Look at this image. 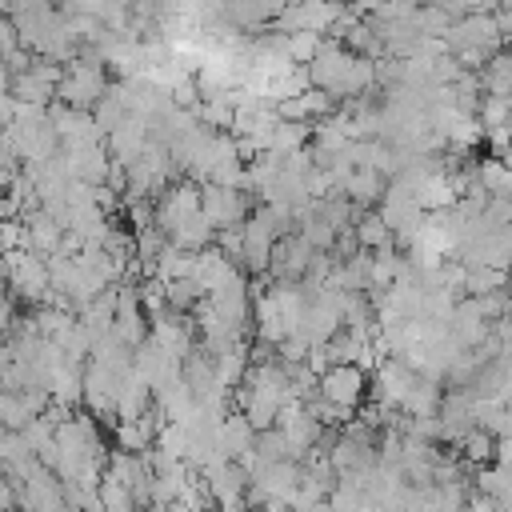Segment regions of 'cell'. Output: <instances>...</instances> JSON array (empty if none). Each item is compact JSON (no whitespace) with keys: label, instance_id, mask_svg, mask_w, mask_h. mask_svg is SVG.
I'll list each match as a JSON object with an SVG mask.
<instances>
[{"label":"cell","instance_id":"6da1fadb","mask_svg":"<svg viewBox=\"0 0 512 512\" xmlns=\"http://www.w3.org/2000/svg\"><path fill=\"white\" fill-rule=\"evenodd\" d=\"M256 208H260V204H252L240 188L204 184V204H200V212H204V220H208L216 232H224V228H240Z\"/></svg>","mask_w":512,"mask_h":512},{"label":"cell","instance_id":"7a4b0ae2","mask_svg":"<svg viewBox=\"0 0 512 512\" xmlns=\"http://www.w3.org/2000/svg\"><path fill=\"white\" fill-rule=\"evenodd\" d=\"M368 392H372L368 388V372L356 368V364H336V368H328L320 376V396L332 400V404H340V408H352L356 412Z\"/></svg>","mask_w":512,"mask_h":512},{"label":"cell","instance_id":"3957f363","mask_svg":"<svg viewBox=\"0 0 512 512\" xmlns=\"http://www.w3.org/2000/svg\"><path fill=\"white\" fill-rule=\"evenodd\" d=\"M148 144H152V132H148V120H140V116H128V120L108 136V152H112V160L124 164V168H132V164L148 152Z\"/></svg>","mask_w":512,"mask_h":512},{"label":"cell","instance_id":"277c9868","mask_svg":"<svg viewBox=\"0 0 512 512\" xmlns=\"http://www.w3.org/2000/svg\"><path fill=\"white\" fill-rule=\"evenodd\" d=\"M152 404H156L152 384L132 368V372L120 380V392H116V416H120V424H136V420H144V416L152 412Z\"/></svg>","mask_w":512,"mask_h":512},{"label":"cell","instance_id":"5b68a950","mask_svg":"<svg viewBox=\"0 0 512 512\" xmlns=\"http://www.w3.org/2000/svg\"><path fill=\"white\" fill-rule=\"evenodd\" d=\"M256 444H260V432L252 428V420L244 416V412H228L224 416V428H220V448H224V456L228 460H244L248 452H256Z\"/></svg>","mask_w":512,"mask_h":512},{"label":"cell","instance_id":"8992f818","mask_svg":"<svg viewBox=\"0 0 512 512\" xmlns=\"http://www.w3.org/2000/svg\"><path fill=\"white\" fill-rule=\"evenodd\" d=\"M116 288H108L104 296H96L88 308H80V324H84V332L92 336V340H104L112 328H116Z\"/></svg>","mask_w":512,"mask_h":512},{"label":"cell","instance_id":"52a82bcc","mask_svg":"<svg viewBox=\"0 0 512 512\" xmlns=\"http://www.w3.org/2000/svg\"><path fill=\"white\" fill-rule=\"evenodd\" d=\"M496 448H500V440L488 432V428H472L460 444H456V452H460V460L464 464H472L476 472L480 468H492L496 464Z\"/></svg>","mask_w":512,"mask_h":512},{"label":"cell","instance_id":"ba28073f","mask_svg":"<svg viewBox=\"0 0 512 512\" xmlns=\"http://www.w3.org/2000/svg\"><path fill=\"white\" fill-rule=\"evenodd\" d=\"M356 240H360V248L364 252H384V248H396V236H392V228L384 224V216L380 212H364L360 220H356Z\"/></svg>","mask_w":512,"mask_h":512},{"label":"cell","instance_id":"9c48e42d","mask_svg":"<svg viewBox=\"0 0 512 512\" xmlns=\"http://www.w3.org/2000/svg\"><path fill=\"white\" fill-rule=\"evenodd\" d=\"M512 272H496V268H468V284H464V296L468 300H480V296H492L500 288H508Z\"/></svg>","mask_w":512,"mask_h":512},{"label":"cell","instance_id":"30bf717a","mask_svg":"<svg viewBox=\"0 0 512 512\" xmlns=\"http://www.w3.org/2000/svg\"><path fill=\"white\" fill-rule=\"evenodd\" d=\"M480 128H484V136L488 132H500V128H512V100L484 96V104H480Z\"/></svg>","mask_w":512,"mask_h":512},{"label":"cell","instance_id":"8fae6325","mask_svg":"<svg viewBox=\"0 0 512 512\" xmlns=\"http://www.w3.org/2000/svg\"><path fill=\"white\" fill-rule=\"evenodd\" d=\"M296 232H300V236H304V240H308L316 252H332V244H336V228H332V224H328L320 212H316L312 220H304Z\"/></svg>","mask_w":512,"mask_h":512},{"label":"cell","instance_id":"7c38bea8","mask_svg":"<svg viewBox=\"0 0 512 512\" xmlns=\"http://www.w3.org/2000/svg\"><path fill=\"white\" fill-rule=\"evenodd\" d=\"M464 512H504V508H500L492 496H484V492H472V496H468V504H464Z\"/></svg>","mask_w":512,"mask_h":512},{"label":"cell","instance_id":"4fadbf2b","mask_svg":"<svg viewBox=\"0 0 512 512\" xmlns=\"http://www.w3.org/2000/svg\"><path fill=\"white\" fill-rule=\"evenodd\" d=\"M64 512H80V508H64Z\"/></svg>","mask_w":512,"mask_h":512}]
</instances>
